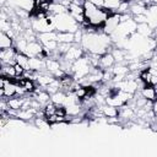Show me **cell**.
I'll return each instance as SVG.
<instances>
[{"label":"cell","mask_w":157,"mask_h":157,"mask_svg":"<svg viewBox=\"0 0 157 157\" xmlns=\"http://www.w3.org/2000/svg\"><path fill=\"white\" fill-rule=\"evenodd\" d=\"M112 38L109 34H105L104 32H91V33H83L81 45L85 49V52L96 53V54H104L108 52V48H110Z\"/></svg>","instance_id":"1"},{"label":"cell","mask_w":157,"mask_h":157,"mask_svg":"<svg viewBox=\"0 0 157 157\" xmlns=\"http://www.w3.org/2000/svg\"><path fill=\"white\" fill-rule=\"evenodd\" d=\"M83 11H85V16L87 22L93 26V27H102L105 22V20L113 13L110 10L105 9V7H99L96 6L94 4H92L91 1L86 0L83 2Z\"/></svg>","instance_id":"2"},{"label":"cell","mask_w":157,"mask_h":157,"mask_svg":"<svg viewBox=\"0 0 157 157\" xmlns=\"http://www.w3.org/2000/svg\"><path fill=\"white\" fill-rule=\"evenodd\" d=\"M54 27H55L56 32H72V33H75L80 28V25L76 22V20L67 11L65 13L54 16Z\"/></svg>","instance_id":"3"},{"label":"cell","mask_w":157,"mask_h":157,"mask_svg":"<svg viewBox=\"0 0 157 157\" xmlns=\"http://www.w3.org/2000/svg\"><path fill=\"white\" fill-rule=\"evenodd\" d=\"M92 70V65L88 60V58L86 55L81 56L80 59H77L76 61L72 63V66H71V75L74 76V78L76 81L86 77L90 71Z\"/></svg>","instance_id":"4"},{"label":"cell","mask_w":157,"mask_h":157,"mask_svg":"<svg viewBox=\"0 0 157 157\" xmlns=\"http://www.w3.org/2000/svg\"><path fill=\"white\" fill-rule=\"evenodd\" d=\"M83 55H85V49L82 48V45L74 43V44H71V47L67 49V52H66L61 58H64V59L67 60V61L74 63V61H76L77 59H80L81 56H83Z\"/></svg>","instance_id":"5"},{"label":"cell","mask_w":157,"mask_h":157,"mask_svg":"<svg viewBox=\"0 0 157 157\" xmlns=\"http://www.w3.org/2000/svg\"><path fill=\"white\" fill-rule=\"evenodd\" d=\"M120 23V13H117V12H113L104 22V25L102 26V32H104L105 34H112L117 27L119 26Z\"/></svg>","instance_id":"6"},{"label":"cell","mask_w":157,"mask_h":157,"mask_svg":"<svg viewBox=\"0 0 157 157\" xmlns=\"http://www.w3.org/2000/svg\"><path fill=\"white\" fill-rule=\"evenodd\" d=\"M69 13L76 20V22L78 25H82L86 21V16H85V11H83V5L81 4H76V2H71L67 7Z\"/></svg>","instance_id":"7"},{"label":"cell","mask_w":157,"mask_h":157,"mask_svg":"<svg viewBox=\"0 0 157 157\" xmlns=\"http://www.w3.org/2000/svg\"><path fill=\"white\" fill-rule=\"evenodd\" d=\"M17 50L15 47L5 48L0 50V61L1 64H16V56H17Z\"/></svg>","instance_id":"8"},{"label":"cell","mask_w":157,"mask_h":157,"mask_svg":"<svg viewBox=\"0 0 157 157\" xmlns=\"http://www.w3.org/2000/svg\"><path fill=\"white\" fill-rule=\"evenodd\" d=\"M146 18H147V25L152 28H157V4H150L146 9Z\"/></svg>","instance_id":"9"},{"label":"cell","mask_w":157,"mask_h":157,"mask_svg":"<svg viewBox=\"0 0 157 157\" xmlns=\"http://www.w3.org/2000/svg\"><path fill=\"white\" fill-rule=\"evenodd\" d=\"M114 64H115V59H114V56H113L112 52H107V53H104V54H102V55H101L98 67H99V69H102V70L104 71V70L112 69V67L114 66Z\"/></svg>","instance_id":"10"},{"label":"cell","mask_w":157,"mask_h":157,"mask_svg":"<svg viewBox=\"0 0 157 157\" xmlns=\"http://www.w3.org/2000/svg\"><path fill=\"white\" fill-rule=\"evenodd\" d=\"M29 69L37 72H43L45 70V59L40 56H32L29 58Z\"/></svg>","instance_id":"11"},{"label":"cell","mask_w":157,"mask_h":157,"mask_svg":"<svg viewBox=\"0 0 157 157\" xmlns=\"http://www.w3.org/2000/svg\"><path fill=\"white\" fill-rule=\"evenodd\" d=\"M140 93L144 98L148 99V101H152L155 102L157 99V91L155 88V86H151V85H146L144 86L141 90H140Z\"/></svg>","instance_id":"12"},{"label":"cell","mask_w":157,"mask_h":157,"mask_svg":"<svg viewBox=\"0 0 157 157\" xmlns=\"http://www.w3.org/2000/svg\"><path fill=\"white\" fill-rule=\"evenodd\" d=\"M59 69H61V64H60V60L55 59V58H47L45 59V70L49 72V74H54L55 71H58Z\"/></svg>","instance_id":"13"},{"label":"cell","mask_w":157,"mask_h":157,"mask_svg":"<svg viewBox=\"0 0 157 157\" xmlns=\"http://www.w3.org/2000/svg\"><path fill=\"white\" fill-rule=\"evenodd\" d=\"M0 72H1V76L7 77V78H10V80H13L15 77H17L15 66L11 65V64H1Z\"/></svg>","instance_id":"14"},{"label":"cell","mask_w":157,"mask_h":157,"mask_svg":"<svg viewBox=\"0 0 157 157\" xmlns=\"http://www.w3.org/2000/svg\"><path fill=\"white\" fill-rule=\"evenodd\" d=\"M56 34L59 43H67V44L75 43V34L72 32H56Z\"/></svg>","instance_id":"15"},{"label":"cell","mask_w":157,"mask_h":157,"mask_svg":"<svg viewBox=\"0 0 157 157\" xmlns=\"http://www.w3.org/2000/svg\"><path fill=\"white\" fill-rule=\"evenodd\" d=\"M13 44H15V39L11 36H9L5 32H1L0 33V48L1 49L13 47Z\"/></svg>","instance_id":"16"},{"label":"cell","mask_w":157,"mask_h":157,"mask_svg":"<svg viewBox=\"0 0 157 157\" xmlns=\"http://www.w3.org/2000/svg\"><path fill=\"white\" fill-rule=\"evenodd\" d=\"M101 108H102V113H103V115L105 117V118H113V117H118V114H119V109L117 108V107H113V105H110V104H103V105H101Z\"/></svg>","instance_id":"17"},{"label":"cell","mask_w":157,"mask_h":157,"mask_svg":"<svg viewBox=\"0 0 157 157\" xmlns=\"http://www.w3.org/2000/svg\"><path fill=\"white\" fill-rule=\"evenodd\" d=\"M153 32H155V29H152L147 23H140V25H137L136 33H139L142 37H152L153 36Z\"/></svg>","instance_id":"18"},{"label":"cell","mask_w":157,"mask_h":157,"mask_svg":"<svg viewBox=\"0 0 157 157\" xmlns=\"http://www.w3.org/2000/svg\"><path fill=\"white\" fill-rule=\"evenodd\" d=\"M65 98H66V93L64 91H58L53 94H50V101L54 102L55 104H59V105H64V102H65Z\"/></svg>","instance_id":"19"},{"label":"cell","mask_w":157,"mask_h":157,"mask_svg":"<svg viewBox=\"0 0 157 157\" xmlns=\"http://www.w3.org/2000/svg\"><path fill=\"white\" fill-rule=\"evenodd\" d=\"M121 1H123V0H104V5H103V7L110 10L112 12H115L117 9L119 7V5H120Z\"/></svg>","instance_id":"20"},{"label":"cell","mask_w":157,"mask_h":157,"mask_svg":"<svg viewBox=\"0 0 157 157\" xmlns=\"http://www.w3.org/2000/svg\"><path fill=\"white\" fill-rule=\"evenodd\" d=\"M129 9H130V2L126 1V0H123L115 12L117 13H120V15H123V13H130L129 12Z\"/></svg>","instance_id":"21"},{"label":"cell","mask_w":157,"mask_h":157,"mask_svg":"<svg viewBox=\"0 0 157 157\" xmlns=\"http://www.w3.org/2000/svg\"><path fill=\"white\" fill-rule=\"evenodd\" d=\"M132 18H134V21H135L137 25H140V23H147V18H146V15H145V13L132 16Z\"/></svg>","instance_id":"22"},{"label":"cell","mask_w":157,"mask_h":157,"mask_svg":"<svg viewBox=\"0 0 157 157\" xmlns=\"http://www.w3.org/2000/svg\"><path fill=\"white\" fill-rule=\"evenodd\" d=\"M13 66H15V70H16V74H17V76H22L26 69H25V67H23L22 65H20L18 63H16V64H13Z\"/></svg>","instance_id":"23"},{"label":"cell","mask_w":157,"mask_h":157,"mask_svg":"<svg viewBox=\"0 0 157 157\" xmlns=\"http://www.w3.org/2000/svg\"><path fill=\"white\" fill-rule=\"evenodd\" d=\"M88 1H91L92 4H94L96 6H99V7H103V5H104V0H88Z\"/></svg>","instance_id":"24"},{"label":"cell","mask_w":157,"mask_h":157,"mask_svg":"<svg viewBox=\"0 0 157 157\" xmlns=\"http://www.w3.org/2000/svg\"><path fill=\"white\" fill-rule=\"evenodd\" d=\"M152 110H153V113H155V121H157V99L153 102V107H152Z\"/></svg>","instance_id":"25"},{"label":"cell","mask_w":157,"mask_h":157,"mask_svg":"<svg viewBox=\"0 0 157 157\" xmlns=\"http://www.w3.org/2000/svg\"><path fill=\"white\" fill-rule=\"evenodd\" d=\"M152 38L155 39V43H156V45H157V31L155 29V32H153V36H152Z\"/></svg>","instance_id":"26"},{"label":"cell","mask_w":157,"mask_h":157,"mask_svg":"<svg viewBox=\"0 0 157 157\" xmlns=\"http://www.w3.org/2000/svg\"><path fill=\"white\" fill-rule=\"evenodd\" d=\"M150 4H157V0H148Z\"/></svg>","instance_id":"27"},{"label":"cell","mask_w":157,"mask_h":157,"mask_svg":"<svg viewBox=\"0 0 157 157\" xmlns=\"http://www.w3.org/2000/svg\"><path fill=\"white\" fill-rule=\"evenodd\" d=\"M155 56H156V58H157V48H156V49H155Z\"/></svg>","instance_id":"28"},{"label":"cell","mask_w":157,"mask_h":157,"mask_svg":"<svg viewBox=\"0 0 157 157\" xmlns=\"http://www.w3.org/2000/svg\"><path fill=\"white\" fill-rule=\"evenodd\" d=\"M126 1H129V2H134V1H137V0H126Z\"/></svg>","instance_id":"29"}]
</instances>
